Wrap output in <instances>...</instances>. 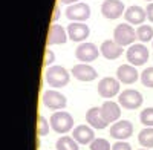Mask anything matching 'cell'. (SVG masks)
<instances>
[{
    "mask_svg": "<svg viewBox=\"0 0 153 150\" xmlns=\"http://www.w3.org/2000/svg\"><path fill=\"white\" fill-rule=\"evenodd\" d=\"M112 150H132V146L126 141H117L112 144Z\"/></svg>",
    "mask_w": 153,
    "mask_h": 150,
    "instance_id": "cell-29",
    "label": "cell"
},
{
    "mask_svg": "<svg viewBox=\"0 0 153 150\" xmlns=\"http://www.w3.org/2000/svg\"><path fill=\"white\" fill-rule=\"evenodd\" d=\"M146 12H147V20L153 23V2L147 5V9H146Z\"/></svg>",
    "mask_w": 153,
    "mask_h": 150,
    "instance_id": "cell-31",
    "label": "cell"
},
{
    "mask_svg": "<svg viewBox=\"0 0 153 150\" xmlns=\"http://www.w3.org/2000/svg\"><path fill=\"white\" fill-rule=\"evenodd\" d=\"M133 135V124L129 120H120L110 126V136L118 141H126Z\"/></svg>",
    "mask_w": 153,
    "mask_h": 150,
    "instance_id": "cell-9",
    "label": "cell"
},
{
    "mask_svg": "<svg viewBox=\"0 0 153 150\" xmlns=\"http://www.w3.org/2000/svg\"><path fill=\"white\" fill-rule=\"evenodd\" d=\"M60 3H65V5H74V3H78V2H81V0H58Z\"/></svg>",
    "mask_w": 153,
    "mask_h": 150,
    "instance_id": "cell-32",
    "label": "cell"
},
{
    "mask_svg": "<svg viewBox=\"0 0 153 150\" xmlns=\"http://www.w3.org/2000/svg\"><path fill=\"white\" fill-rule=\"evenodd\" d=\"M49 123H51V129L60 135H66L71 130H74V118L66 110L54 112L52 117L49 118Z\"/></svg>",
    "mask_w": 153,
    "mask_h": 150,
    "instance_id": "cell-2",
    "label": "cell"
},
{
    "mask_svg": "<svg viewBox=\"0 0 153 150\" xmlns=\"http://www.w3.org/2000/svg\"><path fill=\"white\" fill-rule=\"evenodd\" d=\"M66 17L71 22H86L91 17V6L83 2L69 5L66 8Z\"/></svg>",
    "mask_w": 153,
    "mask_h": 150,
    "instance_id": "cell-11",
    "label": "cell"
},
{
    "mask_svg": "<svg viewBox=\"0 0 153 150\" xmlns=\"http://www.w3.org/2000/svg\"><path fill=\"white\" fill-rule=\"evenodd\" d=\"M86 121L92 129L103 130L109 126V123L104 120L103 114H101V107H91L86 112Z\"/></svg>",
    "mask_w": 153,
    "mask_h": 150,
    "instance_id": "cell-19",
    "label": "cell"
},
{
    "mask_svg": "<svg viewBox=\"0 0 153 150\" xmlns=\"http://www.w3.org/2000/svg\"><path fill=\"white\" fill-rule=\"evenodd\" d=\"M124 19H126L127 23H130L132 26H139V25H144V22L147 19V12L141 6L132 5V6H129V8L126 9Z\"/></svg>",
    "mask_w": 153,
    "mask_h": 150,
    "instance_id": "cell-16",
    "label": "cell"
},
{
    "mask_svg": "<svg viewBox=\"0 0 153 150\" xmlns=\"http://www.w3.org/2000/svg\"><path fill=\"white\" fill-rule=\"evenodd\" d=\"M126 57H127V61L132 66L138 68V66H144L147 63L150 52H149V48L144 43H133L132 46L127 48Z\"/></svg>",
    "mask_w": 153,
    "mask_h": 150,
    "instance_id": "cell-4",
    "label": "cell"
},
{
    "mask_svg": "<svg viewBox=\"0 0 153 150\" xmlns=\"http://www.w3.org/2000/svg\"><path fill=\"white\" fill-rule=\"evenodd\" d=\"M45 80L52 89H61L69 84L71 74L63 66H51L45 71Z\"/></svg>",
    "mask_w": 153,
    "mask_h": 150,
    "instance_id": "cell-1",
    "label": "cell"
},
{
    "mask_svg": "<svg viewBox=\"0 0 153 150\" xmlns=\"http://www.w3.org/2000/svg\"><path fill=\"white\" fill-rule=\"evenodd\" d=\"M152 46H153V42H152Z\"/></svg>",
    "mask_w": 153,
    "mask_h": 150,
    "instance_id": "cell-35",
    "label": "cell"
},
{
    "mask_svg": "<svg viewBox=\"0 0 153 150\" xmlns=\"http://www.w3.org/2000/svg\"><path fill=\"white\" fill-rule=\"evenodd\" d=\"M100 49L94 45V43H89V42H83L78 45V48L75 49V57L76 60H80L81 63H92L95 61L100 55Z\"/></svg>",
    "mask_w": 153,
    "mask_h": 150,
    "instance_id": "cell-8",
    "label": "cell"
},
{
    "mask_svg": "<svg viewBox=\"0 0 153 150\" xmlns=\"http://www.w3.org/2000/svg\"><path fill=\"white\" fill-rule=\"evenodd\" d=\"M68 35H69V40L75 43H83L91 35V29L83 22H72L68 26Z\"/></svg>",
    "mask_w": 153,
    "mask_h": 150,
    "instance_id": "cell-12",
    "label": "cell"
},
{
    "mask_svg": "<svg viewBox=\"0 0 153 150\" xmlns=\"http://www.w3.org/2000/svg\"><path fill=\"white\" fill-rule=\"evenodd\" d=\"M69 39L68 35V29H65L58 23H52L49 28V32H48V40H46V45L48 48L49 46H54V45H65Z\"/></svg>",
    "mask_w": 153,
    "mask_h": 150,
    "instance_id": "cell-14",
    "label": "cell"
},
{
    "mask_svg": "<svg viewBox=\"0 0 153 150\" xmlns=\"http://www.w3.org/2000/svg\"><path fill=\"white\" fill-rule=\"evenodd\" d=\"M60 2H57L55 3V6H54V16H52V23H57V20H58V16H60Z\"/></svg>",
    "mask_w": 153,
    "mask_h": 150,
    "instance_id": "cell-30",
    "label": "cell"
},
{
    "mask_svg": "<svg viewBox=\"0 0 153 150\" xmlns=\"http://www.w3.org/2000/svg\"><path fill=\"white\" fill-rule=\"evenodd\" d=\"M71 75L75 78V80H78V81H94L97 80L98 77V72L89 65V63H78V65H75L71 71Z\"/></svg>",
    "mask_w": 153,
    "mask_h": 150,
    "instance_id": "cell-13",
    "label": "cell"
},
{
    "mask_svg": "<svg viewBox=\"0 0 153 150\" xmlns=\"http://www.w3.org/2000/svg\"><path fill=\"white\" fill-rule=\"evenodd\" d=\"M113 40L121 48H129L135 43V40H138L136 31L130 23H120L113 29Z\"/></svg>",
    "mask_w": 153,
    "mask_h": 150,
    "instance_id": "cell-3",
    "label": "cell"
},
{
    "mask_svg": "<svg viewBox=\"0 0 153 150\" xmlns=\"http://www.w3.org/2000/svg\"><path fill=\"white\" fill-rule=\"evenodd\" d=\"M144 98L141 95V92H138L136 89H126L118 95V103L123 109L127 110H135L143 106Z\"/></svg>",
    "mask_w": 153,
    "mask_h": 150,
    "instance_id": "cell-6",
    "label": "cell"
},
{
    "mask_svg": "<svg viewBox=\"0 0 153 150\" xmlns=\"http://www.w3.org/2000/svg\"><path fill=\"white\" fill-rule=\"evenodd\" d=\"M138 141L143 149H153V127H146L138 133Z\"/></svg>",
    "mask_w": 153,
    "mask_h": 150,
    "instance_id": "cell-23",
    "label": "cell"
},
{
    "mask_svg": "<svg viewBox=\"0 0 153 150\" xmlns=\"http://www.w3.org/2000/svg\"><path fill=\"white\" fill-rule=\"evenodd\" d=\"M141 83L146 86V87H150V89H153V66L152 68H147L141 72Z\"/></svg>",
    "mask_w": 153,
    "mask_h": 150,
    "instance_id": "cell-27",
    "label": "cell"
},
{
    "mask_svg": "<svg viewBox=\"0 0 153 150\" xmlns=\"http://www.w3.org/2000/svg\"><path fill=\"white\" fill-rule=\"evenodd\" d=\"M57 150H80V144L76 143L72 136L69 135H61L55 143Z\"/></svg>",
    "mask_w": 153,
    "mask_h": 150,
    "instance_id": "cell-21",
    "label": "cell"
},
{
    "mask_svg": "<svg viewBox=\"0 0 153 150\" xmlns=\"http://www.w3.org/2000/svg\"><path fill=\"white\" fill-rule=\"evenodd\" d=\"M139 150H149V149H139Z\"/></svg>",
    "mask_w": 153,
    "mask_h": 150,
    "instance_id": "cell-34",
    "label": "cell"
},
{
    "mask_svg": "<svg viewBox=\"0 0 153 150\" xmlns=\"http://www.w3.org/2000/svg\"><path fill=\"white\" fill-rule=\"evenodd\" d=\"M42 103L51 109L54 112H58V110H63L68 104V98L63 95L61 92H58V89H48L43 92V97H42Z\"/></svg>",
    "mask_w": 153,
    "mask_h": 150,
    "instance_id": "cell-5",
    "label": "cell"
},
{
    "mask_svg": "<svg viewBox=\"0 0 153 150\" xmlns=\"http://www.w3.org/2000/svg\"><path fill=\"white\" fill-rule=\"evenodd\" d=\"M72 138L78 144H81V146H87V144H91L95 140V132H94V129L89 126V124H80V126L74 127Z\"/></svg>",
    "mask_w": 153,
    "mask_h": 150,
    "instance_id": "cell-15",
    "label": "cell"
},
{
    "mask_svg": "<svg viewBox=\"0 0 153 150\" xmlns=\"http://www.w3.org/2000/svg\"><path fill=\"white\" fill-rule=\"evenodd\" d=\"M89 149L91 150H112V146L104 138H95L91 144H89Z\"/></svg>",
    "mask_w": 153,
    "mask_h": 150,
    "instance_id": "cell-25",
    "label": "cell"
},
{
    "mask_svg": "<svg viewBox=\"0 0 153 150\" xmlns=\"http://www.w3.org/2000/svg\"><path fill=\"white\" fill-rule=\"evenodd\" d=\"M141 77L136 71V66H132L130 63L127 65H121L117 69V78L120 80V83L123 84H133L136 83V80Z\"/></svg>",
    "mask_w": 153,
    "mask_h": 150,
    "instance_id": "cell-17",
    "label": "cell"
},
{
    "mask_svg": "<svg viewBox=\"0 0 153 150\" xmlns=\"http://www.w3.org/2000/svg\"><path fill=\"white\" fill-rule=\"evenodd\" d=\"M126 6L121 0H104L101 5V14L107 20H117L121 16H124Z\"/></svg>",
    "mask_w": 153,
    "mask_h": 150,
    "instance_id": "cell-10",
    "label": "cell"
},
{
    "mask_svg": "<svg viewBox=\"0 0 153 150\" xmlns=\"http://www.w3.org/2000/svg\"><path fill=\"white\" fill-rule=\"evenodd\" d=\"M100 52L106 60H117L123 55V48L115 40H104L100 46Z\"/></svg>",
    "mask_w": 153,
    "mask_h": 150,
    "instance_id": "cell-20",
    "label": "cell"
},
{
    "mask_svg": "<svg viewBox=\"0 0 153 150\" xmlns=\"http://www.w3.org/2000/svg\"><path fill=\"white\" fill-rule=\"evenodd\" d=\"M136 37L138 40L141 43H149V42H153V26H150V25H139V26L136 28Z\"/></svg>",
    "mask_w": 153,
    "mask_h": 150,
    "instance_id": "cell-22",
    "label": "cell"
},
{
    "mask_svg": "<svg viewBox=\"0 0 153 150\" xmlns=\"http://www.w3.org/2000/svg\"><path fill=\"white\" fill-rule=\"evenodd\" d=\"M101 114H103L104 120L109 123V124H113L120 121V117H121V106L120 103H115L112 100H106L101 106Z\"/></svg>",
    "mask_w": 153,
    "mask_h": 150,
    "instance_id": "cell-18",
    "label": "cell"
},
{
    "mask_svg": "<svg viewBox=\"0 0 153 150\" xmlns=\"http://www.w3.org/2000/svg\"><path fill=\"white\" fill-rule=\"evenodd\" d=\"M146 2H150V3H152V2H153V0H146Z\"/></svg>",
    "mask_w": 153,
    "mask_h": 150,
    "instance_id": "cell-33",
    "label": "cell"
},
{
    "mask_svg": "<svg viewBox=\"0 0 153 150\" xmlns=\"http://www.w3.org/2000/svg\"><path fill=\"white\" fill-rule=\"evenodd\" d=\"M139 121L144 127H153V107H147L139 114Z\"/></svg>",
    "mask_w": 153,
    "mask_h": 150,
    "instance_id": "cell-24",
    "label": "cell"
},
{
    "mask_svg": "<svg viewBox=\"0 0 153 150\" xmlns=\"http://www.w3.org/2000/svg\"><path fill=\"white\" fill-rule=\"evenodd\" d=\"M97 91L100 97H103L106 100H112L113 97H117L121 94V83L118 78H112V77H104L101 78L98 83Z\"/></svg>",
    "mask_w": 153,
    "mask_h": 150,
    "instance_id": "cell-7",
    "label": "cell"
},
{
    "mask_svg": "<svg viewBox=\"0 0 153 150\" xmlns=\"http://www.w3.org/2000/svg\"><path fill=\"white\" fill-rule=\"evenodd\" d=\"M54 61H55V54H54V51L52 49H49V48H46V51H45V60H43V66L48 69V68H51L54 65Z\"/></svg>",
    "mask_w": 153,
    "mask_h": 150,
    "instance_id": "cell-28",
    "label": "cell"
},
{
    "mask_svg": "<svg viewBox=\"0 0 153 150\" xmlns=\"http://www.w3.org/2000/svg\"><path fill=\"white\" fill-rule=\"evenodd\" d=\"M49 127H51V123L43 115L38 117V123H37V133H38V136H46L49 133Z\"/></svg>",
    "mask_w": 153,
    "mask_h": 150,
    "instance_id": "cell-26",
    "label": "cell"
}]
</instances>
